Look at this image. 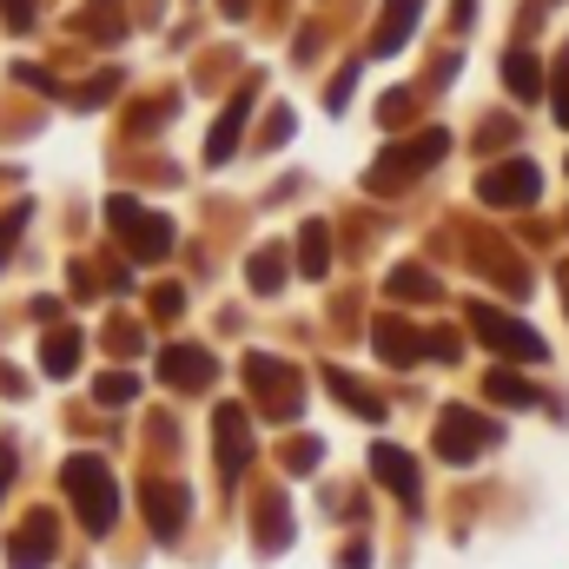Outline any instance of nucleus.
Returning a JSON list of instances; mask_svg holds the SVG:
<instances>
[{
  "instance_id": "f257e3e1",
  "label": "nucleus",
  "mask_w": 569,
  "mask_h": 569,
  "mask_svg": "<svg viewBox=\"0 0 569 569\" xmlns=\"http://www.w3.org/2000/svg\"><path fill=\"white\" fill-rule=\"evenodd\" d=\"M470 331H477L497 358H510V365H543V351H550L523 318H510V311H497V305H477V311H470Z\"/></svg>"
},
{
  "instance_id": "f03ea898",
  "label": "nucleus",
  "mask_w": 569,
  "mask_h": 569,
  "mask_svg": "<svg viewBox=\"0 0 569 569\" xmlns=\"http://www.w3.org/2000/svg\"><path fill=\"white\" fill-rule=\"evenodd\" d=\"M67 497L80 503V523L87 530H113V477L100 470V457H73L67 463Z\"/></svg>"
},
{
  "instance_id": "7ed1b4c3",
  "label": "nucleus",
  "mask_w": 569,
  "mask_h": 569,
  "mask_svg": "<svg viewBox=\"0 0 569 569\" xmlns=\"http://www.w3.org/2000/svg\"><path fill=\"white\" fill-rule=\"evenodd\" d=\"M107 219H113V232H120V239H133V259H166L172 226H166L159 212H146L140 199H107Z\"/></svg>"
},
{
  "instance_id": "20e7f679",
  "label": "nucleus",
  "mask_w": 569,
  "mask_h": 569,
  "mask_svg": "<svg viewBox=\"0 0 569 569\" xmlns=\"http://www.w3.org/2000/svg\"><path fill=\"white\" fill-rule=\"evenodd\" d=\"M497 443V425H483V418H470V411H443L437 418V450L450 457V463H470V457H483Z\"/></svg>"
},
{
  "instance_id": "39448f33",
  "label": "nucleus",
  "mask_w": 569,
  "mask_h": 569,
  "mask_svg": "<svg viewBox=\"0 0 569 569\" xmlns=\"http://www.w3.org/2000/svg\"><path fill=\"white\" fill-rule=\"evenodd\" d=\"M477 192H483L490 206H530V199H537V166H530V159L490 166V172L477 179Z\"/></svg>"
},
{
  "instance_id": "423d86ee",
  "label": "nucleus",
  "mask_w": 569,
  "mask_h": 569,
  "mask_svg": "<svg viewBox=\"0 0 569 569\" xmlns=\"http://www.w3.org/2000/svg\"><path fill=\"white\" fill-rule=\"evenodd\" d=\"M443 152H450V133H425V140L398 146V159H385V166L371 172V186L385 192V186H398V179H411V172H425L430 159H443Z\"/></svg>"
},
{
  "instance_id": "0eeeda50",
  "label": "nucleus",
  "mask_w": 569,
  "mask_h": 569,
  "mask_svg": "<svg viewBox=\"0 0 569 569\" xmlns=\"http://www.w3.org/2000/svg\"><path fill=\"white\" fill-rule=\"evenodd\" d=\"M371 470H378V483H391L405 503H418V463L405 457V450H391V443H378L371 450Z\"/></svg>"
},
{
  "instance_id": "6e6552de",
  "label": "nucleus",
  "mask_w": 569,
  "mask_h": 569,
  "mask_svg": "<svg viewBox=\"0 0 569 569\" xmlns=\"http://www.w3.org/2000/svg\"><path fill=\"white\" fill-rule=\"evenodd\" d=\"M418 351H430V338H411L405 325H378V358H391V365H418Z\"/></svg>"
},
{
  "instance_id": "1a4fd4ad",
  "label": "nucleus",
  "mask_w": 569,
  "mask_h": 569,
  "mask_svg": "<svg viewBox=\"0 0 569 569\" xmlns=\"http://www.w3.org/2000/svg\"><path fill=\"white\" fill-rule=\"evenodd\" d=\"M411 27H418V0H391V13H385V27H378V53H398V47L411 40Z\"/></svg>"
},
{
  "instance_id": "9d476101",
  "label": "nucleus",
  "mask_w": 569,
  "mask_h": 569,
  "mask_svg": "<svg viewBox=\"0 0 569 569\" xmlns=\"http://www.w3.org/2000/svg\"><path fill=\"white\" fill-rule=\"evenodd\" d=\"M246 113H252V100H232V113L212 127V146H206V159L219 166V159H232V146H239V133H246Z\"/></svg>"
},
{
  "instance_id": "9b49d317",
  "label": "nucleus",
  "mask_w": 569,
  "mask_h": 569,
  "mask_svg": "<svg viewBox=\"0 0 569 569\" xmlns=\"http://www.w3.org/2000/svg\"><path fill=\"white\" fill-rule=\"evenodd\" d=\"M166 385H212V358L206 351H166Z\"/></svg>"
},
{
  "instance_id": "f8f14e48",
  "label": "nucleus",
  "mask_w": 569,
  "mask_h": 569,
  "mask_svg": "<svg viewBox=\"0 0 569 569\" xmlns=\"http://www.w3.org/2000/svg\"><path fill=\"white\" fill-rule=\"evenodd\" d=\"M219 443H226V450H219L226 470H239V463L252 457V437H246V418H239V411H219Z\"/></svg>"
},
{
  "instance_id": "ddd939ff",
  "label": "nucleus",
  "mask_w": 569,
  "mask_h": 569,
  "mask_svg": "<svg viewBox=\"0 0 569 569\" xmlns=\"http://www.w3.org/2000/svg\"><path fill=\"white\" fill-rule=\"evenodd\" d=\"M503 80H510V93H517V100H537V93H543V73H537V60H530V53H510V60H503Z\"/></svg>"
},
{
  "instance_id": "4468645a",
  "label": "nucleus",
  "mask_w": 569,
  "mask_h": 569,
  "mask_svg": "<svg viewBox=\"0 0 569 569\" xmlns=\"http://www.w3.org/2000/svg\"><path fill=\"white\" fill-rule=\"evenodd\" d=\"M73 365H80V331H53V338H47V371L67 378Z\"/></svg>"
},
{
  "instance_id": "2eb2a0df",
  "label": "nucleus",
  "mask_w": 569,
  "mask_h": 569,
  "mask_svg": "<svg viewBox=\"0 0 569 569\" xmlns=\"http://www.w3.org/2000/svg\"><path fill=\"white\" fill-rule=\"evenodd\" d=\"M298 252H305L298 266H305L311 279H325V266H331V259H325V226H305V232H298Z\"/></svg>"
},
{
  "instance_id": "dca6fc26",
  "label": "nucleus",
  "mask_w": 569,
  "mask_h": 569,
  "mask_svg": "<svg viewBox=\"0 0 569 569\" xmlns=\"http://www.w3.org/2000/svg\"><path fill=\"white\" fill-rule=\"evenodd\" d=\"M490 398L497 405H537V391L523 378H510V371H490Z\"/></svg>"
},
{
  "instance_id": "f3484780",
  "label": "nucleus",
  "mask_w": 569,
  "mask_h": 569,
  "mask_svg": "<svg viewBox=\"0 0 569 569\" xmlns=\"http://www.w3.org/2000/svg\"><path fill=\"white\" fill-rule=\"evenodd\" d=\"M47 537H53V530H47V517H40L33 537H27V550H13V569H40L47 563Z\"/></svg>"
},
{
  "instance_id": "a211bd4d",
  "label": "nucleus",
  "mask_w": 569,
  "mask_h": 569,
  "mask_svg": "<svg viewBox=\"0 0 569 569\" xmlns=\"http://www.w3.org/2000/svg\"><path fill=\"white\" fill-rule=\"evenodd\" d=\"M391 291H398V298H430L437 284H430L425 272H418V266H405V272H391Z\"/></svg>"
},
{
  "instance_id": "6ab92c4d",
  "label": "nucleus",
  "mask_w": 569,
  "mask_h": 569,
  "mask_svg": "<svg viewBox=\"0 0 569 569\" xmlns=\"http://www.w3.org/2000/svg\"><path fill=\"white\" fill-rule=\"evenodd\" d=\"M331 391H338V398H345V405H351L358 418H378V405H371V398H365V391H358L351 378H338V371H331Z\"/></svg>"
},
{
  "instance_id": "aec40b11",
  "label": "nucleus",
  "mask_w": 569,
  "mask_h": 569,
  "mask_svg": "<svg viewBox=\"0 0 569 569\" xmlns=\"http://www.w3.org/2000/svg\"><path fill=\"white\" fill-rule=\"evenodd\" d=\"M279 279H284V259H279V252H259V259H252V284H259V291H272Z\"/></svg>"
},
{
  "instance_id": "412c9836",
  "label": "nucleus",
  "mask_w": 569,
  "mask_h": 569,
  "mask_svg": "<svg viewBox=\"0 0 569 569\" xmlns=\"http://www.w3.org/2000/svg\"><path fill=\"white\" fill-rule=\"evenodd\" d=\"M133 398V378H100V405H127Z\"/></svg>"
},
{
  "instance_id": "4be33fe9",
  "label": "nucleus",
  "mask_w": 569,
  "mask_h": 569,
  "mask_svg": "<svg viewBox=\"0 0 569 569\" xmlns=\"http://www.w3.org/2000/svg\"><path fill=\"white\" fill-rule=\"evenodd\" d=\"M27 226V206H13V212H0V259H7V246H13V232Z\"/></svg>"
},
{
  "instance_id": "5701e85b",
  "label": "nucleus",
  "mask_w": 569,
  "mask_h": 569,
  "mask_svg": "<svg viewBox=\"0 0 569 569\" xmlns=\"http://www.w3.org/2000/svg\"><path fill=\"white\" fill-rule=\"evenodd\" d=\"M557 120L569 127V47H563V60H557Z\"/></svg>"
},
{
  "instance_id": "b1692460",
  "label": "nucleus",
  "mask_w": 569,
  "mask_h": 569,
  "mask_svg": "<svg viewBox=\"0 0 569 569\" xmlns=\"http://www.w3.org/2000/svg\"><path fill=\"white\" fill-rule=\"evenodd\" d=\"M7 477H13V457H7V450H0V490H7Z\"/></svg>"
}]
</instances>
